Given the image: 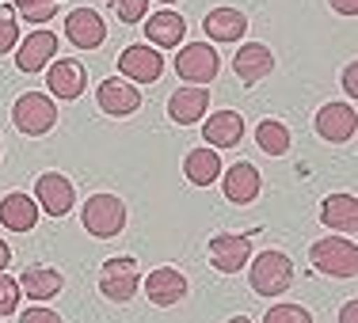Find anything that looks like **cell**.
<instances>
[{"label":"cell","mask_w":358,"mask_h":323,"mask_svg":"<svg viewBox=\"0 0 358 323\" xmlns=\"http://www.w3.org/2000/svg\"><path fill=\"white\" fill-rule=\"evenodd\" d=\"M309 259L328 278H355L358 274V248L351 236H324L309 248Z\"/></svg>","instance_id":"cell-1"},{"label":"cell","mask_w":358,"mask_h":323,"mask_svg":"<svg viewBox=\"0 0 358 323\" xmlns=\"http://www.w3.org/2000/svg\"><path fill=\"white\" fill-rule=\"evenodd\" d=\"M80 220L96 240H110L126 228V202L118 194H92L80 209Z\"/></svg>","instance_id":"cell-2"},{"label":"cell","mask_w":358,"mask_h":323,"mask_svg":"<svg viewBox=\"0 0 358 323\" xmlns=\"http://www.w3.org/2000/svg\"><path fill=\"white\" fill-rule=\"evenodd\" d=\"M248 282L259 296H278L294 285V262H289V255H282V251H259L252 262Z\"/></svg>","instance_id":"cell-3"},{"label":"cell","mask_w":358,"mask_h":323,"mask_svg":"<svg viewBox=\"0 0 358 323\" xmlns=\"http://www.w3.org/2000/svg\"><path fill=\"white\" fill-rule=\"evenodd\" d=\"M12 122H15V130L27 133V137H42V133H50L57 126V107H54V99L42 96V91H23L12 107Z\"/></svg>","instance_id":"cell-4"},{"label":"cell","mask_w":358,"mask_h":323,"mask_svg":"<svg viewBox=\"0 0 358 323\" xmlns=\"http://www.w3.org/2000/svg\"><path fill=\"white\" fill-rule=\"evenodd\" d=\"M141 289V274H138V259L130 255H115V259L103 262L99 270V293L115 304H126L134 301V293Z\"/></svg>","instance_id":"cell-5"},{"label":"cell","mask_w":358,"mask_h":323,"mask_svg":"<svg viewBox=\"0 0 358 323\" xmlns=\"http://www.w3.org/2000/svg\"><path fill=\"white\" fill-rule=\"evenodd\" d=\"M176 73L183 76L187 84H194V88H206L210 80H217L221 57L210 42H194V46H183L176 54Z\"/></svg>","instance_id":"cell-6"},{"label":"cell","mask_w":358,"mask_h":323,"mask_svg":"<svg viewBox=\"0 0 358 323\" xmlns=\"http://www.w3.org/2000/svg\"><path fill=\"white\" fill-rule=\"evenodd\" d=\"M118 73L130 84H157L164 73V57L157 46H126L118 54Z\"/></svg>","instance_id":"cell-7"},{"label":"cell","mask_w":358,"mask_h":323,"mask_svg":"<svg viewBox=\"0 0 358 323\" xmlns=\"http://www.w3.org/2000/svg\"><path fill=\"white\" fill-rule=\"evenodd\" d=\"M35 202L42 206V213L65 217L76 202V186H73V179H65L62 172H46L35 179Z\"/></svg>","instance_id":"cell-8"},{"label":"cell","mask_w":358,"mask_h":323,"mask_svg":"<svg viewBox=\"0 0 358 323\" xmlns=\"http://www.w3.org/2000/svg\"><path fill=\"white\" fill-rule=\"evenodd\" d=\"M252 259V236H236V232H221L210 240V262L221 274H236L244 270Z\"/></svg>","instance_id":"cell-9"},{"label":"cell","mask_w":358,"mask_h":323,"mask_svg":"<svg viewBox=\"0 0 358 323\" xmlns=\"http://www.w3.org/2000/svg\"><path fill=\"white\" fill-rule=\"evenodd\" d=\"M65 35H69V42L80 50H99L107 38V23L96 8H73V12L65 15Z\"/></svg>","instance_id":"cell-10"},{"label":"cell","mask_w":358,"mask_h":323,"mask_svg":"<svg viewBox=\"0 0 358 323\" xmlns=\"http://www.w3.org/2000/svg\"><path fill=\"white\" fill-rule=\"evenodd\" d=\"M96 103H99V110H103V114H110V118H126V114H134V110L141 107V91H138V84L115 76V80H103V84H99Z\"/></svg>","instance_id":"cell-11"},{"label":"cell","mask_w":358,"mask_h":323,"mask_svg":"<svg viewBox=\"0 0 358 323\" xmlns=\"http://www.w3.org/2000/svg\"><path fill=\"white\" fill-rule=\"evenodd\" d=\"M355 130H358V114H355L351 103H324L317 110V133L324 141L343 144V141L355 137Z\"/></svg>","instance_id":"cell-12"},{"label":"cell","mask_w":358,"mask_h":323,"mask_svg":"<svg viewBox=\"0 0 358 323\" xmlns=\"http://www.w3.org/2000/svg\"><path fill=\"white\" fill-rule=\"evenodd\" d=\"M145 296H149L157 308H172L187 296V278L179 274L176 266H157L149 278H145Z\"/></svg>","instance_id":"cell-13"},{"label":"cell","mask_w":358,"mask_h":323,"mask_svg":"<svg viewBox=\"0 0 358 323\" xmlns=\"http://www.w3.org/2000/svg\"><path fill=\"white\" fill-rule=\"evenodd\" d=\"M233 73L241 76L244 84H259V80H267V76L275 73V54H271L263 42H248V46L236 50Z\"/></svg>","instance_id":"cell-14"},{"label":"cell","mask_w":358,"mask_h":323,"mask_svg":"<svg viewBox=\"0 0 358 323\" xmlns=\"http://www.w3.org/2000/svg\"><path fill=\"white\" fill-rule=\"evenodd\" d=\"M46 84H50V96L57 99H80L84 96V84H88V76H84V65L73 61V57H62V61L50 65L46 73Z\"/></svg>","instance_id":"cell-15"},{"label":"cell","mask_w":358,"mask_h":323,"mask_svg":"<svg viewBox=\"0 0 358 323\" xmlns=\"http://www.w3.org/2000/svg\"><path fill=\"white\" fill-rule=\"evenodd\" d=\"M206 110H210V91L206 88H194V84L172 91V99H168V114H172V122H179V126L202 122Z\"/></svg>","instance_id":"cell-16"},{"label":"cell","mask_w":358,"mask_h":323,"mask_svg":"<svg viewBox=\"0 0 358 323\" xmlns=\"http://www.w3.org/2000/svg\"><path fill=\"white\" fill-rule=\"evenodd\" d=\"M57 54V35H50V31H35V35H27L15 46V65H20L23 73H42V65H50Z\"/></svg>","instance_id":"cell-17"},{"label":"cell","mask_w":358,"mask_h":323,"mask_svg":"<svg viewBox=\"0 0 358 323\" xmlns=\"http://www.w3.org/2000/svg\"><path fill=\"white\" fill-rule=\"evenodd\" d=\"M202 137H206L210 149H236L244 137V118L236 110H214L202 126Z\"/></svg>","instance_id":"cell-18"},{"label":"cell","mask_w":358,"mask_h":323,"mask_svg":"<svg viewBox=\"0 0 358 323\" xmlns=\"http://www.w3.org/2000/svg\"><path fill=\"white\" fill-rule=\"evenodd\" d=\"M259 190H263V179L255 172V164H248V160H241V164H233L225 172V198L233 206H248V202L259 198Z\"/></svg>","instance_id":"cell-19"},{"label":"cell","mask_w":358,"mask_h":323,"mask_svg":"<svg viewBox=\"0 0 358 323\" xmlns=\"http://www.w3.org/2000/svg\"><path fill=\"white\" fill-rule=\"evenodd\" d=\"M183 35H187V23L179 12H172V8H160L157 15H145V38H149L152 46L172 50L183 42Z\"/></svg>","instance_id":"cell-20"},{"label":"cell","mask_w":358,"mask_h":323,"mask_svg":"<svg viewBox=\"0 0 358 323\" xmlns=\"http://www.w3.org/2000/svg\"><path fill=\"white\" fill-rule=\"evenodd\" d=\"M202 31L210 35V42H241L248 35V15L236 12V8H214L202 20Z\"/></svg>","instance_id":"cell-21"},{"label":"cell","mask_w":358,"mask_h":323,"mask_svg":"<svg viewBox=\"0 0 358 323\" xmlns=\"http://www.w3.org/2000/svg\"><path fill=\"white\" fill-rule=\"evenodd\" d=\"M320 220L328 228H336V232L351 236L358 228V198L355 194H328L320 206Z\"/></svg>","instance_id":"cell-22"},{"label":"cell","mask_w":358,"mask_h":323,"mask_svg":"<svg viewBox=\"0 0 358 323\" xmlns=\"http://www.w3.org/2000/svg\"><path fill=\"white\" fill-rule=\"evenodd\" d=\"M0 225L12 232H31L38 225V202L31 194H8L0 202Z\"/></svg>","instance_id":"cell-23"},{"label":"cell","mask_w":358,"mask_h":323,"mask_svg":"<svg viewBox=\"0 0 358 323\" xmlns=\"http://www.w3.org/2000/svg\"><path fill=\"white\" fill-rule=\"evenodd\" d=\"M62 285H65V278L57 274L54 266H27L20 278V293H27L31 301H38V304L50 301V296H57Z\"/></svg>","instance_id":"cell-24"},{"label":"cell","mask_w":358,"mask_h":323,"mask_svg":"<svg viewBox=\"0 0 358 323\" xmlns=\"http://www.w3.org/2000/svg\"><path fill=\"white\" fill-rule=\"evenodd\" d=\"M183 175L191 179L194 186H210L221 179V156L217 149H191L183 156Z\"/></svg>","instance_id":"cell-25"},{"label":"cell","mask_w":358,"mask_h":323,"mask_svg":"<svg viewBox=\"0 0 358 323\" xmlns=\"http://www.w3.org/2000/svg\"><path fill=\"white\" fill-rule=\"evenodd\" d=\"M255 144H259L267 156H286L294 137H289L286 122H278V118H263V122L255 126Z\"/></svg>","instance_id":"cell-26"},{"label":"cell","mask_w":358,"mask_h":323,"mask_svg":"<svg viewBox=\"0 0 358 323\" xmlns=\"http://www.w3.org/2000/svg\"><path fill=\"white\" fill-rule=\"evenodd\" d=\"M57 4H62V0H15V12H20L27 23H38L42 27L46 20L57 15Z\"/></svg>","instance_id":"cell-27"},{"label":"cell","mask_w":358,"mask_h":323,"mask_svg":"<svg viewBox=\"0 0 358 323\" xmlns=\"http://www.w3.org/2000/svg\"><path fill=\"white\" fill-rule=\"evenodd\" d=\"M263 323H313V316L305 304H275V308H267Z\"/></svg>","instance_id":"cell-28"},{"label":"cell","mask_w":358,"mask_h":323,"mask_svg":"<svg viewBox=\"0 0 358 323\" xmlns=\"http://www.w3.org/2000/svg\"><path fill=\"white\" fill-rule=\"evenodd\" d=\"M20 282H15V278H8L4 270H0V320L4 316H12L15 308H20Z\"/></svg>","instance_id":"cell-29"},{"label":"cell","mask_w":358,"mask_h":323,"mask_svg":"<svg viewBox=\"0 0 358 323\" xmlns=\"http://www.w3.org/2000/svg\"><path fill=\"white\" fill-rule=\"evenodd\" d=\"M115 15L122 23H141L149 15V0H115Z\"/></svg>","instance_id":"cell-30"},{"label":"cell","mask_w":358,"mask_h":323,"mask_svg":"<svg viewBox=\"0 0 358 323\" xmlns=\"http://www.w3.org/2000/svg\"><path fill=\"white\" fill-rule=\"evenodd\" d=\"M20 46V27L15 20H0V54H12Z\"/></svg>","instance_id":"cell-31"},{"label":"cell","mask_w":358,"mask_h":323,"mask_svg":"<svg viewBox=\"0 0 358 323\" xmlns=\"http://www.w3.org/2000/svg\"><path fill=\"white\" fill-rule=\"evenodd\" d=\"M20 323H62V316H57V312H50V308H27L20 316Z\"/></svg>","instance_id":"cell-32"},{"label":"cell","mask_w":358,"mask_h":323,"mask_svg":"<svg viewBox=\"0 0 358 323\" xmlns=\"http://www.w3.org/2000/svg\"><path fill=\"white\" fill-rule=\"evenodd\" d=\"M343 88H347V96H358V65L351 61V65H347V69H343Z\"/></svg>","instance_id":"cell-33"},{"label":"cell","mask_w":358,"mask_h":323,"mask_svg":"<svg viewBox=\"0 0 358 323\" xmlns=\"http://www.w3.org/2000/svg\"><path fill=\"white\" fill-rule=\"evenodd\" d=\"M339 15H358V0H328Z\"/></svg>","instance_id":"cell-34"},{"label":"cell","mask_w":358,"mask_h":323,"mask_svg":"<svg viewBox=\"0 0 358 323\" xmlns=\"http://www.w3.org/2000/svg\"><path fill=\"white\" fill-rule=\"evenodd\" d=\"M339 323H358V301H347L339 308Z\"/></svg>","instance_id":"cell-35"},{"label":"cell","mask_w":358,"mask_h":323,"mask_svg":"<svg viewBox=\"0 0 358 323\" xmlns=\"http://www.w3.org/2000/svg\"><path fill=\"white\" fill-rule=\"evenodd\" d=\"M8 262H12V248H8V243H4V240H0V270H4V266H8Z\"/></svg>","instance_id":"cell-36"},{"label":"cell","mask_w":358,"mask_h":323,"mask_svg":"<svg viewBox=\"0 0 358 323\" xmlns=\"http://www.w3.org/2000/svg\"><path fill=\"white\" fill-rule=\"evenodd\" d=\"M229 323H252L248 316H233V320H229Z\"/></svg>","instance_id":"cell-37"},{"label":"cell","mask_w":358,"mask_h":323,"mask_svg":"<svg viewBox=\"0 0 358 323\" xmlns=\"http://www.w3.org/2000/svg\"><path fill=\"white\" fill-rule=\"evenodd\" d=\"M160 4H176V0H160Z\"/></svg>","instance_id":"cell-38"}]
</instances>
